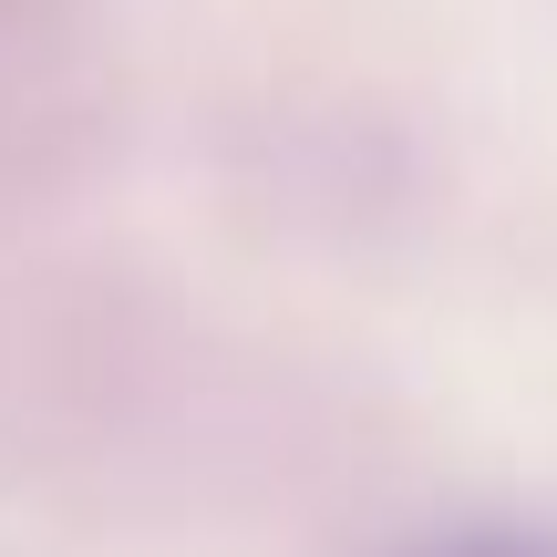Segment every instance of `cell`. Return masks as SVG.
I'll return each instance as SVG.
<instances>
[{
	"instance_id": "6da1fadb",
	"label": "cell",
	"mask_w": 557,
	"mask_h": 557,
	"mask_svg": "<svg viewBox=\"0 0 557 557\" xmlns=\"http://www.w3.org/2000/svg\"><path fill=\"white\" fill-rule=\"evenodd\" d=\"M444 557H557V547H537V537H465V547H444Z\"/></svg>"
}]
</instances>
